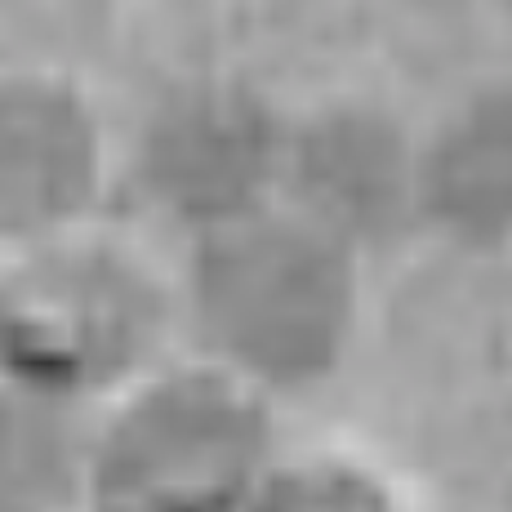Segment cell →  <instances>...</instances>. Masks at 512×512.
I'll list each match as a JSON object with an SVG mask.
<instances>
[{
	"label": "cell",
	"instance_id": "2",
	"mask_svg": "<svg viewBox=\"0 0 512 512\" xmlns=\"http://www.w3.org/2000/svg\"><path fill=\"white\" fill-rule=\"evenodd\" d=\"M352 285L343 250L308 219L241 214L219 223L174 290V326L192 357L268 401L321 379L348 339Z\"/></svg>",
	"mask_w": 512,
	"mask_h": 512
},
{
	"label": "cell",
	"instance_id": "6",
	"mask_svg": "<svg viewBox=\"0 0 512 512\" xmlns=\"http://www.w3.org/2000/svg\"><path fill=\"white\" fill-rule=\"evenodd\" d=\"M245 512H406L379 472L343 455L272 459Z\"/></svg>",
	"mask_w": 512,
	"mask_h": 512
},
{
	"label": "cell",
	"instance_id": "1",
	"mask_svg": "<svg viewBox=\"0 0 512 512\" xmlns=\"http://www.w3.org/2000/svg\"><path fill=\"white\" fill-rule=\"evenodd\" d=\"M174 285L90 219L0 254V374L94 410L165 361Z\"/></svg>",
	"mask_w": 512,
	"mask_h": 512
},
{
	"label": "cell",
	"instance_id": "3",
	"mask_svg": "<svg viewBox=\"0 0 512 512\" xmlns=\"http://www.w3.org/2000/svg\"><path fill=\"white\" fill-rule=\"evenodd\" d=\"M272 459L259 392L165 357L90 415L85 512H245Z\"/></svg>",
	"mask_w": 512,
	"mask_h": 512
},
{
	"label": "cell",
	"instance_id": "4",
	"mask_svg": "<svg viewBox=\"0 0 512 512\" xmlns=\"http://www.w3.org/2000/svg\"><path fill=\"white\" fill-rule=\"evenodd\" d=\"M103 134L76 85L36 67H0V254L90 219Z\"/></svg>",
	"mask_w": 512,
	"mask_h": 512
},
{
	"label": "cell",
	"instance_id": "5",
	"mask_svg": "<svg viewBox=\"0 0 512 512\" xmlns=\"http://www.w3.org/2000/svg\"><path fill=\"white\" fill-rule=\"evenodd\" d=\"M90 410L0 374V512H85Z\"/></svg>",
	"mask_w": 512,
	"mask_h": 512
}]
</instances>
